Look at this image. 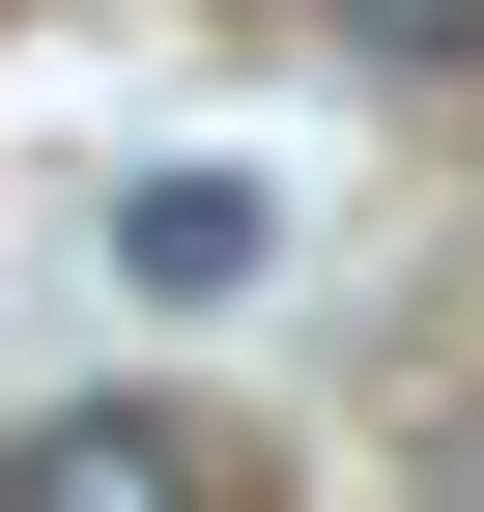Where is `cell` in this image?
Listing matches in <instances>:
<instances>
[{
	"mask_svg": "<svg viewBox=\"0 0 484 512\" xmlns=\"http://www.w3.org/2000/svg\"><path fill=\"white\" fill-rule=\"evenodd\" d=\"M0 512H228V456H200V399H29Z\"/></svg>",
	"mask_w": 484,
	"mask_h": 512,
	"instance_id": "6da1fadb",
	"label": "cell"
},
{
	"mask_svg": "<svg viewBox=\"0 0 484 512\" xmlns=\"http://www.w3.org/2000/svg\"><path fill=\"white\" fill-rule=\"evenodd\" d=\"M257 256H285V200H257V171H143V200H114V285H143V313H228Z\"/></svg>",
	"mask_w": 484,
	"mask_h": 512,
	"instance_id": "7a4b0ae2",
	"label": "cell"
}]
</instances>
